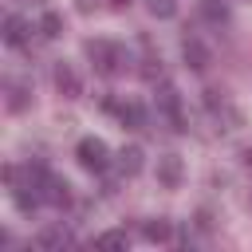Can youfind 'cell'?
<instances>
[{
  "mask_svg": "<svg viewBox=\"0 0 252 252\" xmlns=\"http://www.w3.org/2000/svg\"><path fill=\"white\" fill-rule=\"evenodd\" d=\"M91 59H94V67H98L102 75H114L118 63H122V51H118L114 43H106V39H94V43H91Z\"/></svg>",
  "mask_w": 252,
  "mask_h": 252,
  "instance_id": "6da1fadb",
  "label": "cell"
},
{
  "mask_svg": "<svg viewBox=\"0 0 252 252\" xmlns=\"http://www.w3.org/2000/svg\"><path fill=\"white\" fill-rule=\"evenodd\" d=\"M79 161H83L87 169H94V173L106 169V146H102L98 138H83V142H79Z\"/></svg>",
  "mask_w": 252,
  "mask_h": 252,
  "instance_id": "7a4b0ae2",
  "label": "cell"
},
{
  "mask_svg": "<svg viewBox=\"0 0 252 252\" xmlns=\"http://www.w3.org/2000/svg\"><path fill=\"white\" fill-rule=\"evenodd\" d=\"M158 177H161L165 185H177V181H181V158L165 154V158L158 161Z\"/></svg>",
  "mask_w": 252,
  "mask_h": 252,
  "instance_id": "3957f363",
  "label": "cell"
},
{
  "mask_svg": "<svg viewBox=\"0 0 252 252\" xmlns=\"http://www.w3.org/2000/svg\"><path fill=\"white\" fill-rule=\"evenodd\" d=\"M185 59H189V67H193V71H205V67H209V51H205V43L185 39Z\"/></svg>",
  "mask_w": 252,
  "mask_h": 252,
  "instance_id": "277c9868",
  "label": "cell"
},
{
  "mask_svg": "<svg viewBox=\"0 0 252 252\" xmlns=\"http://www.w3.org/2000/svg\"><path fill=\"white\" fill-rule=\"evenodd\" d=\"M55 87H59L63 94H79V75H75L67 63H59V67H55Z\"/></svg>",
  "mask_w": 252,
  "mask_h": 252,
  "instance_id": "5b68a950",
  "label": "cell"
},
{
  "mask_svg": "<svg viewBox=\"0 0 252 252\" xmlns=\"http://www.w3.org/2000/svg\"><path fill=\"white\" fill-rule=\"evenodd\" d=\"M43 185H47V193H43V197H47L51 205H67V185H63V181H51V177L43 173Z\"/></svg>",
  "mask_w": 252,
  "mask_h": 252,
  "instance_id": "8992f818",
  "label": "cell"
},
{
  "mask_svg": "<svg viewBox=\"0 0 252 252\" xmlns=\"http://www.w3.org/2000/svg\"><path fill=\"white\" fill-rule=\"evenodd\" d=\"M39 28H43V35H59V32H63V16H59V12H47V16L39 20Z\"/></svg>",
  "mask_w": 252,
  "mask_h": 252,
  "instance_id": "52a82bcc",
  "label": "cell"
},
{
  "mask_svg": "<svg viewBox=\"0 0 252 252\" xmlns=\"http://www.w3.org/2000/svg\"><path fill=\"white\" fill-rule=\"evenodd\" d=\"M4 28H8V32H4V39H8V43H20V39H24V20H20V16H8V24H4Z\"/></svg>",
  "mask_w": 252,
  "mask_h": 252,
  "instance_id": "ba28073f",
  "label": "cell"
},
{
  "mask_svg": "<svg viewBox=\"0 0 252 252\" xmlns=\"http://www.w3.org/2000/svg\"><path fill=\"white\" fill-rule=\"evenodd\" d=\"M118 114H122V122H130V126H134V130H138V126H142V122H146V110H142V106H134V102H130V106H122V110H118Z\"/></svg>",
  "mask_w": 252,
  "mask_h": 252,
  "instance_id": "9c48e42d",
  "label": "cell"
},
{
  "mask_svg": "<svg viewBox=\"0 0 252 252\" xmlns=\"http://www.w3.org/2000/svg\"><path fill=\"white\" fill-rule=\"evenodd\" d=\"M138 169H142V150L130 146V150L122 154V173H138Z\"/></svg>",
  "mask_w": 252,
  "mask_h": 252,
  "instance_id": "30bf717a",
  "label": "cell"
},
{
  "mask_svg": "<svg viewBox=\"0 0 252 252\" xmlns=\"http://www.w3.org/2000/svg\"><path fill=\"white\" fill-rule=\"evenodd\" d=\"M59 244H67V232H63V228H47V232L39 236V248H59Z\"/></svg>",
  "mask_w": 252,
  "mask_h": 252,
  "instance_id": "8fae6325",
  "label": "cell"
},
{
  "mask_svg": "<svg viewBox=\"0 0 252 252\" xmlns=\"http://www.w3.org/2000/svg\"><path fill=\"white\" fill-rule=\"evenodd\" d=\"M146 240H169V224L165 220H150L146 224Z\"/></svg>",
  "mask_w": 252,
  "mask_h": 252,
  "instance_id": "7c38bea8",
  "label": "cell"
},
{
  "mask_svg": "<svg viewBox=\"0 0 252 252\" xmlns=\"http://www.w3.org/2000/svg\"><path fill=\"white\" fill-rule=\"evenodd\" d=\"M150 12L161 16V20H169V16L177 12V0H150Z\"/></svg>",
  "mask_w": 252,
  "mask_h": 252,
  "instance_id": "4fadbf2b",
  "label": "cell"
},
{
  "mask_svg": "<svg viewBox=\"0 0 252 252\" xmlns=\"http://www.w3.org/2000/svg\"><path fill=\"white\" fill-rule=\"evenodd\" d=\"M98 244L102 248H122L126 244V232H106V236H98Z\"/></svg>",
  "mask_w": 252,
  "mask_h": 252,
  "instance_id": "5bb4252c",
  "label": "cell"
},
{
  "mask_svg": "<svg viewBox=\"0 0 252 252\" xmlns=\"http://www.w3.org/2000/svg\"><path fill=\"white\" fill-rule=\"evenodd\" d=\"M205 16H209V20H224L228 12H224V4H205Z\"/></svg>",
  "mask_w": 252,
  "mask_h": 252,
  "instance_id": "9a60e30c",
  "label": "cell"
},
{
  "mask_svg": "<svg viewBox=\"0 0 252 252\" xmlns=\"http://www.w3.org/2000/svg\"><path fill=\"white\" fill-rule=\"evenodd\" d=\"M110 4H114V8H126V4H130V0H110Z\"/></svg>",
  "mask_w": 252,
  "mask_h": 252,
  "instance_id": "2e32d148",
  "label": "cell"
},
{
  "mask_svg": "<svg viewBox=\"0 0 252 252\" xmlns=\"http://www.w3.org/2000/svg\"><path fill=\"white\" fill-rule=\"evenodd\" d=\"M244 161H248V165H252V150H244Z\"/></svg>",
  "mask_w": 252,
  "mask_h": 252,
  "instance_id": "e0dca14e",
  "label": "cell"
}]
</instances>
